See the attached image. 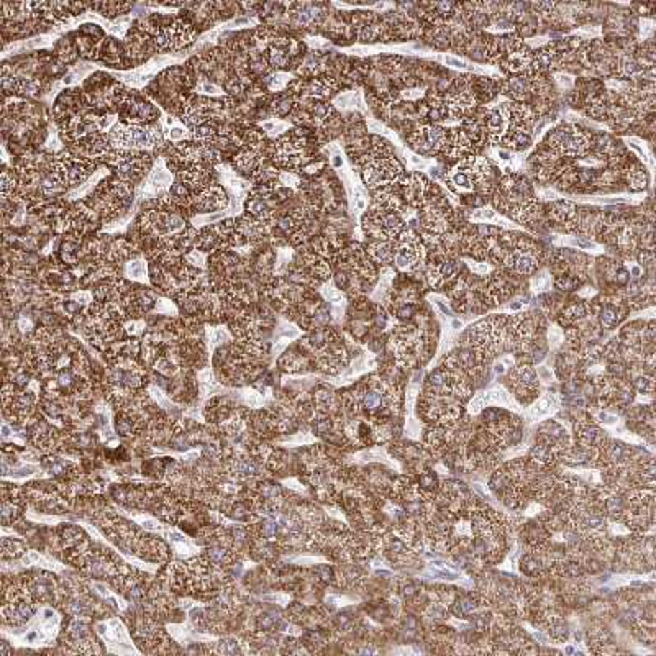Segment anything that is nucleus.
Masks as SVG:
<instances>
[{"label": "nucleus", "mask_w": 656, "mask_h": 656, "mask_svg": "<svg viewBox=\"0 0 656 656\" xmlns=\"http://www.w3.org/2000/svg\"><path fill=\"white\" fill-rule=\"evenodd\" d=\"M494 217H496V212L486 209V207H483V209H474L471 212V219L474 220H492Z\"/></svg>", "instance_id": "f8f14e48"}, {"label": "nucleus", "mask_w": 656, "mask_h": 656, "mask_svg": "<svg viewBox=\"0 0 656 656\" xmlns=\"http://www.w3.org/2000/svg\"><path fill=\"white\" fill-rule=\"evenodd\" d=\"M549 284H552V277H549L547 272H543V274H537V276H533V279H532V288L535 290H538V292H542V290H548L549 288Z\"/></svg>", "instance_id": "9d476101"}, {"label": "nucleus", "mask_w": 656, "mask_h": 656, "mask_svg": "<svg viewBox=\"0 0 656 656\" xmlns=\"http://www.w3.org/2000/svg\"><path fill=\"white\" fill-rule=\"evenodd\" d=\"M404 228V219L397 212L371 209L363 217V230L376 242H394Z\"/></svg>", "instance_id": "39448f33"}, {"label": "nucleus", "mask_w": 656, "mask_h": 656, "mask_svg": "<svg viewBox=\"0 0 656 656\" xmlns=\"http://www.w3.org/2000/svg\"><path fill=\"white\" fill-rule=\"evenodd\" d=\"M593 132L584 130L579 125L561 123L548 132L542 146L560 159H577L593 150Z\"/></svg>", "instance_id": "7ed1b4c3"}, {"label": "nucleus", "mask_w": 656, "mask_h": 656, "mask_svg": "<svg viewBox=\"0 0 656 656\" xmlns=\"http://www.w3.org/2000/svg\"><path fill=\"white\" fill-rule=\"evenodd\" d=\"M419 484L422 486L423 491H433L437 487V476L432 473H425L420 476Z\"/></svg>", "instance_id": "9b49d317"}, {"label": "nucleus", "mask_w": 656, "mask_h": 656, "mask_svg": "<svg viewBox=\"0 0 656 656\" xmlns=\"http://www.w3.org/2000/svg\"><path fill=\"white\" fill-rule=\"evenodd\" d=\"M445 63H446V64H451V66H455V68H466V63H464V61H460V59H456V58L446 56V58H445Z\"/></svg>", "instance_id": "2eb2a0df"}, {"label": "nucleus", "mask_w": 656, "mask_h": 656, "mask_svg": "<svg viewBox=\"0 0 656 656\" xmlns=\"http://www.w3.org/2000/svg\"><path fill=\"white\" fill-rule=\"evenodd\" d=\"M128 272H130V274L133 277H141V276H145V265H143V263H132L130 265V270H128Z\"/></svg>", "instance_id": "ddd939ff"}, {"label": "nucleus", "mask_w": 656, "mask_h": 656, "mask_svg": "<svg viewBox=\"0 0 656 656\" xmlns=\"http://www.w3.org/2000/svg\"><path fill=\"white\" fill-rule=\"evenodd\" d=\"M443 179L448 189L463 197L466 204L473 205V209L486 205L496 187L491 163L476 155L460 159L450 171H446Z\"/></svg>", "instance_id": "f03ea898"}, {"label": "nucleus", "mask_w": 656, "mask_h": 656, "mask_svg": "<svg viewBox=\"0 0 656 656\" xmlns=\"http://www.w3.org/2000/svg\"><path fill=\"white\" fill-rule=\"evenodd\" d=\"M410 163L417 166V168L420 169H423V168H427V163H425V161H422L419 158V156H412V158H410Z\"/></svg>", "instance_id": "dca6fc26"}, {"label": "nucleus", "mask_w": 656, "mask_h": 656, "mask_svg": "<svg viewBox=\"0 0 656 656\" xmlns=\"http://www.w3.org/2000/svg\"><path fill=\"white\" fill-rule=\"evenodd\" d=\"M494 209L520 225H532L540 217V202L529 178L519 173H503L491 196Z\"/></svg>", "instance_id": "f257e3e1"}, {"label": "nucleus", "mask_w": 656, "mask_h": 656, "mask_svg": "<svg viewBox=\"0 0 656 656\" xmlns=\"http://www.w3.org/2000/svg\"><path fill=\"white\" fill-rule=\"evenodd\" d=\"M510 380V387H514V391L517 392V397L522 402H530L532 396H535L533 392L537 391L538 386V377L535 369L530 366V363H519L517 366L512 369L509 374Z\"/></svg>", "instance_id": "6e6552de"}, {"label": "nucleus", "mask_w": 656, "mask_h": 656, "mask_svg": "<svg viewBox=\"0 0 656 656\" xmlns=\"http://www.w3.org/2000/svg\"><path fill=\"white\" fill-rule=\"evenodd\" d=\"M198 89H201L202 92H205V94H210V95H219V94H221V91H220L217 86H214V84H202L201 87H198Z\"/></svg>", "instance_id": "4468645a"}, {"label": "nucleus", "mask_w": 656, "mask_h": 656, "mask_svg": "<svg viewBox=\"0 0 656 656\" xmlns=\"http://www.w3.org/2000/svg\"><path fill=\"white\" fill-rule=\"evenodd\" d=\"M114 146L118 148H151L159 141L158 128H140V127H120L110 133Z\"/></svg>", "instance_id": "0eeeda50"}, {"label": "nucleus", "mask_w": 656, "mask_h": 656, "mask_svg": "<svg viewBox=\"0 0 656 656\" xmlns=\"http://www.w3.org/2000/svg\"><path fill=\"white\" fill-rule=\"evenodd\" d=\"M407 141L412 150L423 156L443 155L448 143V130L435 123H423L407 133Z\"/></svg>", "instance_id": "423d86ee"}, {"label": "nucleus", "mask_w": 656, "mask_h": 656, "mask_svg": "<svg viewBox=\"0 0 656 656\" xmlns=\"http://www.w3.org/2000/svg\"><path fill=\"white\" fill-rule=\"evenodd\" d=\"M446 117L450 120H463L478 109V99L473 91V76L463 74L456 76L443 95Z\"/></svg>", "instance_id": "20e7f679"}, {"label": "nucleus", "mask_w": 656, "mask_h": 656, "mask_svg": "<svg viewBox=\"0 0 656 656\" xmlns=\"http://www.w3.org/2000/svg\"><path fill=\"white\" fill-rule=\"evenodd\" d=\"M479 607L478 599L473 598V595H464V598H460L456 600V604L453 605V612L461 618L469 617L471 614L476 612V609Z\"/></svg>", "instance_id": "1a4fd4ad"}]
</instances>
